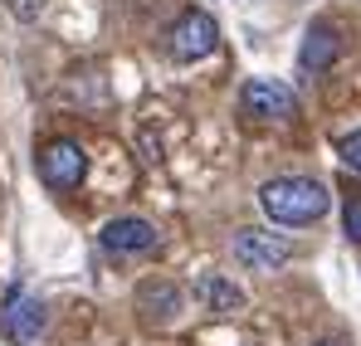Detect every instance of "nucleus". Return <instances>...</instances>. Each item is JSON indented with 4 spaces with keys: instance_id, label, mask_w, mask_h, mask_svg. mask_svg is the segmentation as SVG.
<instances>
[{
    "instance_id": "nucleus-1",
    "label": "nucleus",
    "mask_w": 361,
    "mask_h": 346,
    "mask_svg": "<svg viewBox=\"0 0 361 346\" xmlns=\"http://www.w3.org/2000/svg\"><path fill=\"white\" fill-rule=\"evenodd\" d=\"M259 210L283 230H302V225H317L332 210V195L312 175H274V180L259 185Z\"/></svg>"
},
{
    "instance_id": "nucleus-2",
    "label": "nucleus",
    "mask_w": 361,
    "mask_h": 346,
    "mask_svg": "<svg viewBox=\"0 0 361 346\" xmlns=\"http://www.w3.org/2000/svg\"><path fill=\"white\" fill-rule=\"evenodd\" d=\"M215 44H220V25L205 10H185L166 35V49H171L176 63H200V58L215 54Z\"/></svg>"
},
{
    "instance_id": "nucleus-3",
    "label": "nucleus",
    "mask_w": 361,
    "mask_h": 346,
    "mask_svg": "<svg viewBox=\"0 0 361 346\" xmlns=\"http://www.w3.org/2000/svg\"><path fill=\"white\" fill-rule=\"evenodd\" d=\"M240 108L259 122H288L298 117V93L283 78H249L240 88Z\"/></svg>"
},
{
    "instance_id": "nucleus-4",
    "label": "nucleus",
    "mask_w": 361,
    "mask_h": 346,
    "mask_svg": "<svg viewBox=\"0 0 361 346\" xmlns=\"http://www.w3.org/2000/svg\"><path fill=\"white\" fill-rule=\"evenodd\" d=\"M293 259V244L274 230H235V264L249 273H274Z\"/></svg>"
},
{
    "instance_id": "nucleus-5",
    "label": "nucleus",
    "mask_w": 361,
    "mask_h": 346,
    "mask_svg": "<svg viewBox=\"0 0 361 346\" xmlns=\"http://www.w3.org/2000/svg\"><path fill=\"white\" fill-rule=\"evenodd\" d=\"M83 175H88V152H83L78 142L59 137V142H49V147L39 152V180H44L49 190H73Z\"/></svg>"
},
{
    "instance_id": "nucleus-6",
    "label": "nucleus",
    "mask_w": 361,
    "mask_h": 346,
    "mask_svg": "<svg viewBox=\"0 0 361 346\" xmlns=\"http://www.w3.org/2000/svg\"><path fill=\"white\" fill-rule=\"evenodd\" d=\"M337 58H342V35H337V25H327V20H312V25L302 30L298 68H302V73H327Z\"/></svg>"
},
{
    "instance_id": "nucleus-7",
    "label": "nucleus",
    "mask_w": 361,
    "mask_h": 346,
    "mask_svg": "<svg viewBox=\"0 0 361 346\" xmlns=\"http://www.w3.org/2000/svg\"><path fill=\"white\" fill-rule=\"evenodd\" d=\"M5 337L10 342H35L39 332H44V322H49V312H44V302L35 297V292L15 288L10 297H5Z\"/></svg>"
},
{
    "instance_id": "nucleus-8",
    "label": "nucleus",
    "mask_w": 361,
    "mask_h": 346,
    "mask_svg": "<svg viewBox=\"0 0 361 346\" xmlns=\"http://www.w3.org/2000/svg\"><path fill=\"white\" fill-rule=\"evenodd\" d=\"M98 239H103V249H108V254H152V249L161 244L157 225H152V220H137V215L108 220Z\"/></svg>"
},
{
    "instance_id": "nucleus-9",
    "label": "nucleus",
    "mask_w": 361,
    "mask_h": 346,
    "mask_svg": "<svg viewBox=\"0 0 361 346\" xmlns=\"http://www.w3.org/2000/svg\"><path fill=\"white\" fill-rule=\"evenodd\" d=\"M180 302H185L180 288H176V283H166V278H152V283H142V288H137V312H142L147 322H157V327L176 322Z\"/></svg>"
},
{
    "instance_id": "nucleus-10",
    "label": "nucleus",
    "mask_w": 361,
    "mask_h": 346,
    "mask_svg": "<svg viewBox=\"0 0 361 346\" xmlns=\"http://www.w3.org/2000/svg\"><path fill=\"white\" fill-rule=\"evenodd\" d=\"M195 297H200L210 312H220V317H230V312L244 307V288H235L225 273H205V278L195 283Z\"/></svg>"
},
{
    "instance_id": "nucleus-11",
    "label": "nucleus",
    "mask_w": 361,
    "mask_h": 346,
    "mask_svg": "<svg viewBox=\"0 0 361 346\" xmlns=\"http://www.w3.org/2000/svg\"><path fill=\"white\" fill-rule=\"evenodd\" d=\"M342 234H347L352 244H361V190H352L347 205H342Z\"/></svg>"
},
{
    "instance_id": "nucleus-12",
    "label": "nucleus",
    "mask_w": 361,
    "mask_h": 346,
    "mask_svg": "<svg viewBox=\"0 0 361 346\" xmlns=\"http://www.w3.org/2000/svg\"><path fill=\"white\" fill-rule=\"evenodd\" d=\"M337 156H342V161H347V166L361 175V127H357V132H342V137H337Z\"/></svg>"
},
{
    "instance_id": "nucleus-13",
    "label": "nucleus",
    "mask_w": 361,
    "mask_h": 346,
    "mask_svg": "<svg viewBox=\"0 0 361 346\" xmlns=\"http://www.w3.org/2000/svg\"><path fill=\"white\" fill-rule=\"evenodd\" d=\"M44 5H49V0H5V10H10L20 25H35V20L44 15Z\"/></svg>"
},
{
    "instance_id": "nucleus-14",
    "label": "nucleus",
    "mask_w": 361,
    "mask_h": 346,
    "mask_svg": "<svg viewBox=\"0 0 361 346\" xmlns=\"http://www.w3.org/2000/svg\"><path fill=\"white\" fill-rule=\"evenodd\" d=\"M307 346H347L342 337H317V342H307Z\"/></svg>"
}]
</instances>
